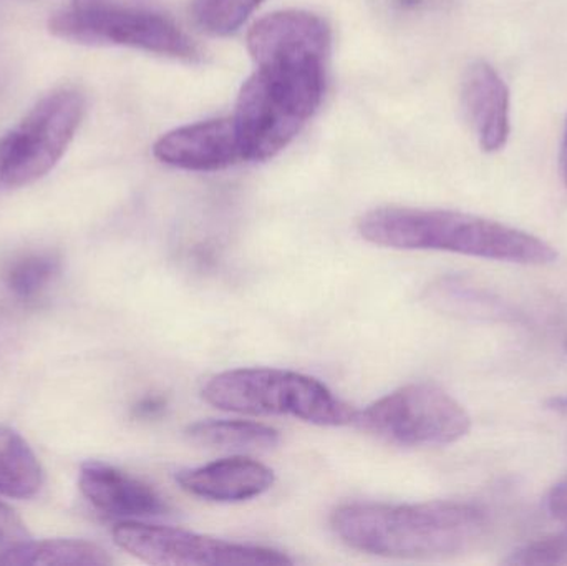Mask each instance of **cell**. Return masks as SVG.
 I'll use <instances>...</instances> for the list:
<instances>
[{
	"mask_svg": "<svg viewBox=\"0 0 567 566\" xmlns=\"http://www.w3.org/2000/svg\"><path fill=\"white\" fill-rule=\"evenodd\" d=\"M333 534L353 550L399 560H442L478 547L488 514L470 502L347 504L330 517Z\"/></svg>",
	"mask_w": 567,
	"mask_h": 566,
	"instance_id": "1",
	"label": "cell"
},
{
	"mask_svg": "<svg viewBox=\"0 0 567 566\" xmlns=\"http://www.w3.org/2000/svg\"><path fill=\"white\" fill-rule=\"evenodd\" d=\"M363 239L410 251H445L513 265L548 266L558 261L545 239L495 219L449 209L380 206L359 219Z\"/></svg>",
	"mask_w": 567,
	"mask_h": 566,
	"instance_id": "2",
	"label": "cell"
},
{
	"mask_svg": "<svg viewBox=\"0 0 567 566\" xmlns=\"http://www.w3.org/2000/svg\"><path fill=\"white\" fill-rule=\"evenodd\" d=\"M323 92L326 73L256 69L231 116L245 162H266L282 152L319 109Z\"/></svg>",
	"mask_w": 567,
	"mask_h": 566,
	"instance_id": "3",
	"label": "cell"
},
{
	"mask_svg": "<svg viewBox=\"0 0 567 566\" xmlns=\"http://www.w3.org/2000/svg\"><path fill=\"white\" fill-rule=\"evenodd\" d=\"M203 398L221 411L249 415H290L322 428L353 424L357 412L329 388L299 372L235 369L209 379Z\"/></svg>",
	"mask_w": 567,
	"mask_h": 566,
	"instance_id": "4",
	"label": "cell"
},
{
	"mask_svg": "<svg viewBox=\"0 0 567 566\" xmlns=\"http://www.w3.org/2000/svg\"><path fill=\"white\" fill-rule=\"evenodd\" d=\"M59 39L83 45H122L193 60L196 43L169 17L122 0H70L49 22Z\"/></svg>",
	"mask_w": 567,
	"mask_h": 566,
	"instance_id": "5",
	"label": "cell"
},
{
	"mask_svg": "<svg viewBox=\"0 0 567 566\" xmlns=\"http://www.w3.org/2000/svg\"><path fill=\"white\" fill-rule=\"evenodd\" d=\"M353 424L400 447H440L465 438L472 418L435 384H409L357 412Z\"/></svg>",
	"mask_w": 567,
	"mask_h": 566,
	"instance_id": "6",
	"label": "cell"
},
{
	"mask_svg": "<svg viewBox=\"0 0 567 566\" xmlns=\"http://www.w3.org/2000/svg\"><path fill=\"white\" fill-rule=\"evenodd\" d=\"M83 112L85 99L75 89L40 100L0 138V186L20 188L45 176L72 143Z\"/></svg>",
	"mask_w": 567,
	"mask_h": 566,
	"instance_id": "7",
	"label": "cell"
},
{
	"mask_svg": "<svg viewBox=\"0 0 567 566\" xmlns=\"http://www.w3.org/2000/svg\"><path fill=\"white\" fill-rule=\"evenodd\" d=\"M113 541L122 550L150 565L166 566H282L293 562L282 552L233 544L182 528L142 521L120 522Z\"/></svg>",
	"mask_w": 567,
	"mask_h": 566,
	"instance_id": "8",
	"label": "cell"
},
{
	"mask_svg": "<svg viewBox=\"0 0 567 566\" xmlns=\"http://www.w3.org/2000/svg\"><path fill=\"white\" fill-rule=\"evenodd\" d=\"M330 42L329 23L307 10L271 13L248 33V50L256 66L326 69Z\"/></svg>",
	"mask_w": 567,
	"mask_h": 566,
	"instance_id": "9",
	"label": "cell"
},
{
	"mask_svg": "<svg viewBox=\"0 0 567 566\" xmlns=\"http://www.w3.org/2000/svg\"><path fill=\"white\" fill-rule=\"evenodd\" d=\"M153 153L159 162L189 172H218L245 162L231 116L179 126L163 135Z\"/></svg>",
	"mask_w": 567,
	"mask_h": 566,
	"instance_id": "10",
	"label": "cell"
},
{
	"mask_svg": "<svg viewBox=\"0 0 567 566\" xmlns=\"http://www.w3.org/2000/svg\"><path fill=\"white\" fill-rule=\"evenodd\" d=\"M79 487L93 507L112 517L140 521L168 512L165 498L152 485L103 462L90 461L80 467Z\"/></svg>",
	"mask_w": 567,
	"mask_h": 566,
	"instance_id": "11",
	"label": "cell"
},
{
	"mask_svg": "<svg viewBox=\"0 0 567 566\" xmlns=\"http://www.w3.org/2000/svg\"><path fill=\"white\" fill-rule=\"evenodd\" d=\"M462 100L483 152L505 148L512 133L509 90L495 66L483 60L473 62L463 75Z\"/></svg>",
	"mask_w": 567,
	"mask_h": 566,
	"instance_id": "12",
	"label": "cell"
},
{
	"mask_svg": "<svg viewBox=\"0 0 567 566\" xmlns=\"http://www.w3.org/2000/svg\"><path fill=\"white\" fill-rule=\"evenodd\" d=\"M176 481L195 497L231 504L261 497L271 491L276 477L268 465L238 455L179 472Z\"/></svg>",
	"mask_w": 567,
	"mask_h": 566,
	"instance_id": "13",
	"label": "cell"
},
{
	"mask_svg": "<svg viewBox=\"0 0 567 566\" xmlns=\"http://www.w3.org/2000/svg\"><path fill=\"white\" fill-rule=\"evenodd\" d=\"M109 552L85 541L20 542L0 554V565L103 566L112 565Z\"/></svg>",
	"mask_w": 567,
	"mask_h": 566,
	"instance_id": "14",
	"label": "cell"
},
{
	"mask_svg": "<svg viewBox=\"0 0 567 566\" xmlns=\"http://www.w3.org/2000/svg\"><path fill=\"white\" fill-rule=\"evenodd\" d=\"M42 484V467L25 439L0 425V495L27 501L39 494Z\"/></svg>",
	"mask_w": 567,
	"mask_h": 566,
	"instance_id": "15",
	"label": "cell"
},
{
	"mask_svg": "<svg viewBox=\"0 0 567 566\" xmlns=\"http://www.w3.org/2000/svg\"><path fill=\"white\" fill-rule=\"evenodd\" d=\"M192 444L215 451H269L281 441V434L269 425L251 421H203L185 431Z\"/></svg>",
	"mask_w": 567,
	"mask_h": 566,
	"instance_id": "16",
	"label": "cell"
},
{
	"mask_svg": "<svg viewBox=\"0 0 567 566\" xmlns=\"http://www.w3.org/2000/svg\"><path fill=\"white\" fill-rule=\"evenodd\" d=\"M426 301L443 312L463 318H505L506 306L499 305L488 291L462 278H445L429 288Z\"/></svg>",
	"mask_w": 567,
	"mask_h": 566,
	"instance_id": "17",
	"label": "cell"
},
{
	"mask_svg": "<svg viewBox=\"0 0 567 566\" xmlns=\"http://www.w3.org/2000/svg\"><path fill=\"white\" fill-rule=\"evenodd\" d=\"M265 0H193L196 25L212 35L236 32Z\"/></svg>",
	"mask_w": 567,
	"mask_h": 566,
	"instance_id": "18",
	"label": "cell"
},
{
	"mask_svg": "<svg viewBox=\"0 0 567 566\" xmlns=\"http://www.w3.org/2000/svg\"><path fill=\"white\" fill-rule=\"evenodd\" d=\"M59 272V261L52 255L25 256L13 263L7 272V288L22 299L39 295Z\"/></svg>",
	"mask_w": 567,
	"mask_h": 566,
	"instance_id": "19",
	"label": "cell"
},
{
	"mask_svg": "<svg viewBox=\"0 0 567 566\" xmlns=\"http://www.w3.org/2000/svg\"><path fill=\"white\" fill-rule=\"evenodd\" d=\"M506 565H567V527L559 534L548 535L513 552Z\"/></svg>",
	"mask_w": 567,
	"mask_h": 566,
	"instance_id": "20",
	"label": "cell"
},
{
	"mask_svg": "<svg viewBox=\"0 0 567 566\" xmlns=\"http://www.w3.org/2000/svg\"><path fill=\"white\" fill-rule=\"evenodd\" d=\"M25 541H29L25 525L17 517L12 508L0 502V544L16 545Z\"/></svg>",
	"mask_w": 567,
	"mask_h": 566,
	"instance_id": "21",
	"label": "cell"
},
{
	"mask_svg": "<svg viewBox=\"0 0 567 566\" xmlns=\"http://www.w3.org/2000/svg\"><path fill=\"white\" fill-rule=\"evenodd\" d=\"M546 511L555 521L567 524V477L549 491L546 497Z\"/></svg>",
	"mask_w": 567,
	"mask_h": 566,
	"instance_id": "22",
	"label": "cell"
},
{
	"mask_svg": "<svg viewBox=\"0 0 567 566\" xmlns=\"http://www.w3.org/2000/svg\"><path fill=\"white\" fill-rule=\"evenodd\" d=\"M445 2L446 0H392L396 10L402 12H423V10L436 9Z\"/></svg>",
	"mask_w": 567,
	"mask_h": 566,
	"instance_id": "23",
	"label": "cell"
},
{
	"mask_svg": "<svg viewBox=\"0 0 567 566\" xmlns=\"http://www.w3.org/2000/svg\"><path fill=\"white\" fill-rule=\"evenodd\" d=\"M162 409L163 402L158 401V399H146L142 404L136 405V414H138L140 418H150V415L162 411Z\"/></svg>",
	"mask_w": 567,
	"mask_h": 566,
	"instance_id": "24",
	"label": "cell"
},
{
	"mask_svg": "<svg viewBox=\"0 0 567 566\" xmlns=\"http://www.w3.org/2000/svg\"><path fill=\"white\" fill-rule=\"evenodd\" d=\"M559 169H561V178L567 188V123L565 133H563L561 152H559Z\"/></svg>",
	"mask_w": 567,
	"mask_h": 566,
	"instance_id": "25",
	"label": "cell"
},
{
	"mask_svg": "<svg viewBox=\"0 0 567 566\" xmlns=\"http://www.w3.org/2000/svg\"><path fill=\"white\" fill-rule=\"evenodd\" d=\"M553 408L556 411H567V398H558L553 401Z\"/></svg>",
	"mask_w": 567,
	"mask_h": 566,
	"instance_id": "26",
	"label": "cell"
},
{
	"mask_svg": "<svg viewBox=\"0 0 567 566\" xmlns=\"http://www.w3.org/2000/svg\"><path fill=\"white\" fill-rule=\"evenodd\" d=\"M565 346H566V351H567V338H566V342H565Z\"/></svg>",
	"mask_w": 567,
	"mask_h": 566,
	"instance_id": "27",
	"label": "cell"
}]
</instances>
